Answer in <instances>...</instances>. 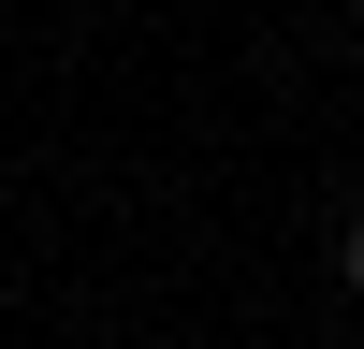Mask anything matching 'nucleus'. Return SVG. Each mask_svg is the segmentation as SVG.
Here are the masks:
<instances>
[{
    "label": "nucleus",
    "mask_w": 364,
    "mask_h": 349,
    "mask_svg": "<svg viewBox=\"0 0 364 349\" xmlns=\"http://www.w3.org/2000/svg\"><path fill=\"white\" fill-rule=\"evenodd\" d=\"M350 291H364V233H350Z\"/></svg>",
    "instance_id": "obj_1"
}]
</instances>
